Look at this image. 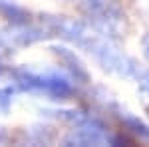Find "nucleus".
<instances>
[{
	"instance_id": "nucleus-1",
	"label": "nucleus",
	"mask_w": 149,
	"mask_h": 147,
	"mask_svg": "<svg viewBox=\"0 0 149 147\" xmlns=\"http://www.w3.org/2000/svg\"><path fill=\"white\" fill-rule=\"evenodd\" d=\"M145 54H147V58H149V36L145 38Z\"/></svg>"
}]
</instances>
